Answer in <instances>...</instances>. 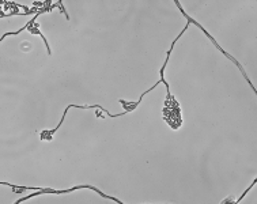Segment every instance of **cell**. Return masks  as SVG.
I'll return each instance as SVG.
<instances>
[{
    "label": "cell",
    "mask_w": 257,
    "mask_h": 204,
    "mask_svg": "<svg viewBox=\"0 0 257 204\" xmlns=\"http://www.w3.org/2000/svg\"><path fill=\"white\" fill-rule=\"evenodd\" d=\"M82 188H86V189H93L95 190L97 193H99V195L102 196V197H108V199L113 200V201H116V203H120L121 204V201L120 200H117L116 197H112V196H108L105 195V193H102L101 190L97 189V188H94V186H90V185H79V186H74V188H71V189H67V190H55V189H49V188H40V190L38 192H36V193H33V195H30L29 197H32V196H37V195H42V193H53V195H63V193H67V192H71V190H75V189H82ZM29 197H24V199L21 200H17V204L21 203V201H25V200H28Z\"/></svg>",
    "instance_id": "cell-1"
}]
</instances>
